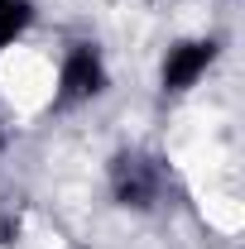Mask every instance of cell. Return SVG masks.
<instances>
[{
    "label": "cell",
    "mask_w": 245,
    "mask_h": 249,
    "mask_svg": "<svg viewBox=\"0 0 245 249\" xmlns=\"http://www.w3.org/2000/svg\"><path fill=\"white\" fill-rule=\"evenodd\" d=\"M111 182H116V196H121V206H135V211H144V206H154V201H159L163 173H159V163H154V158L121 154V158H116V168H111Z\"/></svg>",
    "instance_id": "obj_1"
},
{
    "label": "cell",
    "mask_w": 245,
    "mask_h": 249,
    "mask_svg": "<svg viewBox=\"0 0 245 249\" xmlns=\"http://www.w3.org/2000/svg\"><path fill=\"white\" fill-rule=\"evenodd\" d=\"M106 87V67L96 58L92 48H72L67 62H62V77H58V101L72 106V101H87Z\"/></svg>",
    "instance_id": "obj_2"
},
{
    "label": "cell",
    "mask_w": 245,
    "mask_h": 249,
    "mask_svg": "<svg viewBox=\"0 0 245 249\" xmlns=\"http://www.w3.org/2000/svg\"><path fill=\"white\" fill-rule=\"evenodd\" d=\"M216 58V43L207 38V43H178L173 53H168V62H163V87L168 91H187L207 67H212Z\"/></svg>",
    "instance_id": "obj_3"
},
{
    "label": "cell",
    "mask_w": 245,
    "mask_h": 249,
    "mask_svg": "<svg viewBox=\"0 0 245 249\" xmlns=\"http://www.w3.org/2000/svg\"><path fill=\"white\" fill-rule=\"evenodd\" d=\"M29 0H0V48L5 43H15L20 34H24V24H29Z\"/></svg>",
    "instance_id": "obj_4"
}]
</instances>
